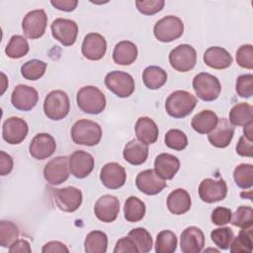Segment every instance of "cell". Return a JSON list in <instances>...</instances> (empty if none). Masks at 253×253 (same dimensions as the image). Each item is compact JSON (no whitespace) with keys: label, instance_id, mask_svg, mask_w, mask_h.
Instances as JSON below:
<instances>
[{"label":"cell","instance_id":"1","mask_svg":"<svg viewBox=\"0 0 253 253\" xmlns=\"http://www.w3.org/2000/svg\"><path fill=\"white\" fill-rule=\"evenodd\" d=\"M197 103V98L190 92L177 90L167 97L165 101V110L170 117L174 119H183L193 112Z\"/></svg>","mask_w":253,"mask_h":253},{"label":"cell","instance_id":"2","mask_svg":"<svg viewBox=\"0 0 253 253\" xmlns=\"http://www.w3.org/2000/svg\"><path fill=\"white\" fill-rule=\"evenodd\" d=\"M102 127L94 121L82 119L71 127V138L75 144L95 146L102 138Z\"/></svg>","mask_w":253,"mask_h":253},{"label":"cell","instance_id":"3","mask_svg":"<svg viewBox=\"0 0 253 253\" xmlns=\"http://www.w3.org/2000/svg\"><path fill=\"white\" fill-rule=\"evenodd\" d=\"M78 108L86 114L98 115L106 108V97L104 93L95 86H84L76 95Z\"/></svg>","mask_w":253,"mask_h":253},{"label":"cell","instance_id":"4","mask_svg":"<svg viewBox=\"0 0 253 253\" xmlns=\"http://www.w3.org/2000/svg\"><path fill=\"white\" fill-rule=\"evenodd\" d=\"M70 111V101L68 95L62 90L49 92L43 101V113L51 121L64 119Z\"/></svg>","mask_w":253,"mask_h":253},{"label":"cell","instance_id":"5","mask_svg":"<svg viewBox=\"0 0 253 253\" xmlns=\"http://www.w3.org/2000/svg\"><path fill=\"white\" fill-rule=\"evenodd\" d=\"M192 85L198 98L206 102L216 100L221 92V85L217 77L208 72L197 74L193 79Z\"/></svg>","mask_w":253,"mask_h":253},{"label":"cell","instance_id":"6","mask_svg":"<svg viewBox=\"0 0 253 253\" xmlns=\"http://www.w3.org/2000/svg\"><path fill=\"white\" fill-rule=\"evenodd\" d=\"M184 33L183 21L173 15L165 16L156 22L153 34L156 40L161 42H170L179 39Z\"/></svg>","mask_w":253,"mask_h":253},{"label":"cell","instance_id":"7","mask_svg":"<svg viewBox=\"0 0 253 253\" xmlns=\"http://www.w3.org/2000/svg\"><path fill=\"white\" fill-rule=\"evenodd\" d=\"M105 85L112 93L120 98L129 97L135 89L132 76L120 70L109 72L105 77Z\"/></svg>","mask_w":253,"mask_h":253},{"label":"cell","instance_id":"8","mask_svg":"<svg viewBox=\"0 0 253 253\" xmlns=\"http://www.w3.org/2000/svg\"><path fill=\"white\" fill-rule=\"evenodd\" d=\"M169 63L179 72L192 70L197 63L196 49L187 43L177 45L169 53Z\"/></svg>","mask_w":253,"mask_h":253},{"label":"cell","instance_id":"9","mask_svg":"<svg viewBox=\"0 0 253 253\" xmlns=\"http://www.w3.org/2000/svg\"><path fill=\"white\" fill-rule=\"evenodd\" d=\"M46 25L47 16L44 10L37 9L26 14L22 21V30L27 38L36 40L43 36Z\"/></svg>","mask_w":253,"mask_h":253},{"label":"cell","instance_id":"10","mask_svg":"<svg viewBox=\"0 0 253 253\" xmlns=\"http://www.w3.org/2000/svg\"><path fill=\"white\" fill-rule=\"evenodd\" d=\"M68 159L69 157L67 156H57L45 164L43 177L48 184L56 186L68 179L70 175Z\"/></svg>","mask_w":253,"mask_h":253},{"label":"cell","instance_id":"11","mask_svg":"<svg viewBox=\"0 0 253 253\" xmlns=\"http://www.w3.org/2000/svg\"><path fill=\"white\" fill-rule=\"evenodd\" d=\"M200 199L208 204L220 202L225 199L227 195V185L222 179H204L198 189Z\"/></svg>","mask_w":253,"mask_h":253},{"label":"cell","instance_id":"12","mask_svg":"<svg viewBox=\"0 0 253 253\" xmlns=\"http://www.w3.org/2000/svg\"><path fill=\"white\" fill-rule=\"evenodd\" d=\"M50 30L52 37L64 46H70L75 43L78 26L73 20L57 18L50 25Z\"/></svg>","mask_w":253,"mask_h":253},{"label":"cell","instance_id":"13","mask_svg":"<svg viewBox=\"0 0 253 253\" xmlns=\"http://www.w3.org/2000/svg\"><path fill=\"white\" fill-rule=\"evenodd\" d=\"M39 101L38 91L25 84L17 85L11 94V103L19 111L28 112L33 110Z\"/></svg>","mask_w":253,"mask_h":253},{"label":"cell","instance_id":"14","mask_svg":"<svg viewBox=\"0 0 253 253\" xmlns=\"http://www.w3.org/2000/svg\"><path fill=\"white\" fill-rule=\"evenodd\" d=\"M29 126L24 119L19 117L8 118L2 126V137L9 144H19L28 135Z\"/></svg>","mask_w":253,"mask_h":253},{"label":"cell","instance_id":"15","mask_svg":"<svg viewBox=\"0 0 253 253\" xmlns=\"http://www.w3.org/2000/svg\"><path fill=\"white\" fill-rule=\"evenodd\" d=\"M56 149V142L52 135L45 132L36 134L30 142V155L37 160H43L50 157Z\"/></svg>","mask_w":253,"mask_h":253},{"label":"cell","instance_id":"16","mask_svg":"<svg viewBox=\"0 0 253 253\" xmlns=\"http://www.w3.org/2000/svg\"><path fill=\"white\" fill-rule=\"evenodd\" d=\"M135 185L141 193L153 196L160 193L167 186V183L164 179L159 177L154 170L146 169L137 174Z\"/></svg>","mask_w":253,"mask_h":253},{"label":"cell","instance_id":"17","mask_svg":"<svg viewBox=\"0 0 253 253\" xmlns=\"http://www.w3.org/2000/svg\"><path fill=\"white\" fill-rule=\"evenodd\" d=\"M120 211L119 199L113 195H104L100 197L94 206V212L97 218L103 222L109 223L116 220Z\"/></svg>","mask_w":253,"mask_h":253},{"label":"cell","instance_id":"18","mask_svg":"<svg viewBox=\"0 0 253 253\" xmlns=\"http://www.w3.org/2000/svg\"><path fill=\"white\" fill-rule=\"evenodd\" d=\"M82 198V192L70 186L58 189L54 195V202L60 211L73 212L81 206Z\"/></svg>","mask_w":253,"mask_h":253},{"label":"cell","instance_id":"19","mask_svg":"<svg viewBox=\"0 0 253 253\" xmlns=\"http://www.w3.org/2000/svg\"><path fill=\"white\" fill-rule=\"evenodd\" d=\"M107 50L106 39L98 33H89L85 36L81 51L85 58L89 60H100L102 59Z\"/></svg>","mask_w":253,"mask_h":253},{"label":"cell","instance_id":"20","mask_svg":"<svg viewBox=\"0 0 253 253\" xmlns=\"http://www.w3.org/2000/svg\"><path fill=\"white\" fill-rule=\"evenodd\" d=\"M100 180L106 188L116 190L125 185L126 181V173L125 168L119 163L109 162L102 167Z\"/></svg>","mask_w":253,"mask_h":253},{"label":"cell","instance_id":"21","mask_svg":"<svg viewBox=\"0 0 253 253\" xmlns=\"http://www.w3.org/2000/svg\"><path fill=\"white\" fill-rule=\"evenodd\" d=\"M68 162L70 173L78 179L87 177L94 168V157L84 150H76L71 153Z\"/></svg>","mask_w":253,"mask_h":253},{"label":"cell","instance_id":"22","mask_svg":"<svg viewBox=\"0 0 253 253\" xmlns=\"http://www.w3.org/2000/svg\"><path fill=\"white\" fill-rule=\"evenodd\" d=\"M205 246L204 232L197 226L185 228L180 236V248L183 253H200Z\"/></svg>","mask_w":253,"mask_h":253},{"label":"cell","instance_id":"23","mask_svg":"<svg viewBox=\"0 0 253 253\" xmlns=\"http://www.w3.org/2000/svg\"><path fill=\"white\" fill-rule=\"evenodd\" d=\"M234 135V126L228 122V120L221 118L218 119V122L215 127L209 132L208 139L210 143L217 148L227 147Z\"/></svg>","mask_w":253,"mask_h":253},{"label":"cell","instance_id":"24","mask_svg":"<svg viewBox=\"0 0 253 253\" xmlns=\"http://www.w3.org/2000/svg\"><path fill=\"white\" fill-rule=\"evenodd\" d=\"M180 169V160L170 153H160L154 160V171L164 180H171Z\"/></svg>","mask_w":253,"mask_h":253},{"label":"cell","instance_id":"25","mask_svg":"<svg viewBox=\"0 0 253 253\" xmlns=\"http://www.w3.org/2000/svg\"><path fill=\"white\" fill-rule=\"evenodd\" d=\"M203 59L209 67L219 70L228 68L233 61L230 53L220 46H211L206 49Z\"/></svg>","mask_w":253,"mask_h":253},{"label":"cell","instance_id":"26","mask_svg":"<svg viewBox=\"0 0 253 253\" xmlns=\"http://www.w3.org/2000/svg\"><path fill=\"white\" fill-rule=\"evenodd\" d=\"M134 130L137 139L147 145L155 143L159 134L157 125L148 117H141L137 119Z\"/></svg>","mask_w":253,"mask_h":253},{"label":"cell","instance_id":"27","mask_svg":"<svg viewBox=\"0 0 253 253\" xmlns=\"http://www.w3.org/2000/svg\"><path fill=\"white\" fill-rule=\"evenodd\" d=\"M192 205L190 194L181 188L172 191L167 197V208L173 214L180 215L186 213Z\"/></svg>","mask_w":253,"mask_h":253},{"label":"cell","instance_id":"28","mask_svg":"<svg viewBox=\"0 0 253 253\" xmlns=\"http://www.w3.org/2000/svg\"><path fill=\"white\" fill-rule=\"evenodd\" d=\"M123 156L127 163L135 166L140 165L148 157V145L137 139H131L126 144Z\"/></svg>","mask_w":253,"mask_h":253},{"label":"cell","instance_id":"29","mask_svg":"<svg viewBox=\"0 0 253 253\" xmlns=\"http://www.w3.org/2000/svg\"><path fill=\"white\" fill-rule=\"evenodd\" d=\"M138 50L136 45L129 41H122L115 45L113 50V59L119 65H130L137 57Z\"/></svg>","mask_w":253,"mask_h":253},{"label":"cell","instance_id":"30","mask_svg":"<svg viewBox=\"0 0 253 253\" xmlns=\"http://www.w3.org/2000/svg\"><path fill=\"white\" fill-rule=\"evenodd\" d=\"M217 122L218 117L213 111L203 110L193 117L191 126L193 129L198 133L207 134L215 127Z\"/></svg>","mask_w":253,"mask_h":253},{"label":"cell","instance_id":"31","mask_svg":"<svg viewBox=\"0 0 253 253\" xmlns=\"http://www.w3.org/2000/svg\"><path fill=\"white\" fill-rule=\"evenodd\" d=\"M142 81L145 87L150 90L161 88L167 81L166 71L156 65H150L144 68L142 72Z\"/></svg>","mask_w":253,"mask_h":253},{"label":"cell","instance_id":"32","mask_svg":"<svg viewBox=\"0 0 253 253\" xmlns=\"http://www.w3.org/2000/svg\"><path fill=\"white\" fill-rule=\"evenodd\" d=\"M233 126H244L253 122V107L248 103H238L229 111V121Z\"/></svg>","mask_w":253,"mask_h":253},{"label":"cell","instance_id":"33","mask_svg":"<svg viewBox=\"0 0 253 253\" xmlns=\"http://www.w3.org/2000/svg\"><path fill=\"white\" fill-rule=\"evenodd\" d=\"M145 204L135 196H130L126 199L124 206V213L126 221L137 222L145 215Z\"/></svg>","mask_w":253,"mask_h":253},{"label":"cell","instance_id":"34","mask_svg":"<svg viewBox=\"0 0 253 253\" xmlns=\"http://www.w3.org/2000/svg\"><path fill=\"white\" fill-rule=\"evenodd\" d=\"M108 247V236L100 230L89 232L84 240V250L87 253H105Z\"/></svg>","mask_w":253,"mask_h":253},{"label":"cell","instance_id":"35","mask_svg":"<svg viewBox=\"0 0 253 253\" xmlns=\"http://www.w3.org/2000/svg\"><path fill=\"white\" fill-rule=\"evenodd\" d=\"M231 253H250L253 249L252 227L242 228L236 237H233L230 246Z\"/></svg>","mask_w":253,"mask_h":253},{"label":"cell","instance_id":"36","mask_svg":"<svg viewBox=\"0 0 253 253\" xmlns=\"http://www.w3.org/2000/svg\"><path fill=\"white\" fill-rule=\"evenodd\" d=\"M29 49L28 41L21 35H14L5 47V53L10 58L18 59L25 56L29 52Z\"/></svg>","mask_w":253,"mask_h":253},{"label":"cell","instance_id":"37","mask_svg":"<svg viewBox=\"0 0 253 253\" xmlns=\"http://www.w3.org/2000/svg\"><path fill=\"white\" fill-rule=\"evenodd\" d=\"M177 236L171 230H162L156 236V253H173L177 248Z\"/></svg>","mask_w":253,"mask_h":253},{"label":"cell","instance_id":"38","mask_svg":"<svg viewBox=\"0 0 253 253\" xmlns=\"http://www.w3.org/2000/svg\"><path fill=\"white\" fill-rule=\"evenodd\" d=\"M234 182L241 189H250L253 186V166L249 163H241L234 168Z\"/></svg>","mask_w":253,"mask_h":253},{"label":"cell","instance_id":"39","mask_svg":"<svg viewBox=\"0 0 253 253\" xmlns=\"http://www.w3.org/2000/svg\"><path fill=\"white\" fill-rule=\"evenodd\" d=\"M46 63L40 59H32L25 62L21 66V74L22 76L31 81H36L42 77L46 69Z\"/></svg>","mask_w":253,"mask_h":253},{"label":"cell","instance_id":"40","mask_svg":"<svg viewBox=\"0 0 253 253\" xmlns=\"http://www.w3.org/2000/svg\"><path fill=\"white\" fill-rule=\"evenodd\" d=\"M134 242L139 253H147L151 250L153 242L150 233L143 227L133 228L128 232V235Z\"/></svg>","mask_w":253,"mask_h":253},{"label":"cell","instance_id":"41","mask_svg":"<svg viewBox=\"0 0 253 253\" xmlns=\"http://www.w3.org/2000/svg\"><path fill=\"white\" fill-rule=\"evenodd\" d=\"M19 237L18 226L10 220L0 221V245L4 248H9Z\"/></svg>","mask_w":253,"mask_h":253},{"label":"cell","instance_id":"42","mask_svg":"<svg viewBox=\"0 0 253 253\" xmlns=\"http://www.w3.org/2000/svg\"><path fill=\"white\" fill-rule=\"evenodd\" d=\"M232 225L239 228H249L253 225V210L251 207L240 206L235 212L231 214L230 221Z\"/></svg>","mask_w":253,"mask_h":253},{"label":"cell","instance_id":"43","mask_svg":"<svg viewBox=\"0 0 253 253\" xmlns=\"http://www.w3.org/2000/svg\"><path fill=\"white\" fill-rule=\"evenodd\" d=\"M164 142L167 147L181 151L184 150L188 145V138L184 131L177 128L169 129L164 137Z\"/></svg>","mask_w":253,"mask_h":253},{"label":"cell","instance_id":"44","mask_svg":"<svg viewBox=\"0 0 253 253\" xmlns=\"http://www.w3.org/2000/svg\"><path fill=\"white\" fill-rule=\"evenodd\" d=\"M234 237V233L230 227H219L215 228L211 232V239L221 250L229 248L230 243Z\"/></svg>","mask_w":253,"mask_h":253},{"label":"cell","instance_id":"45","mask_svg":"<svg viewBox=\"0 0 253 253\" xmlns=\"http://www.w3.org/2000/svg\"><path fill=\"white\" fill-rule=\"evenodd\" d=\"M235 90L241 98H251L253 95V75L242 74L237 77Z\"/></svg>","mask_w":253,"mask_h":253},{"label":"cell","instance_id":"46","mask_svg":"<svg viewBox=\"0 0 253 253\" xmlns=\"http://www.w3.org/2000/svg\"><path fill=\"white\" fill-rule=\"evenodd\" d=\"M237 64L246 69L253 68V46L252 44H242L236 51Z\"/></svg>","mask_w":253,"mask_h":253},{"label":"cell","instance_id":"47","mask_svg":"<svg viewBox=\"0 0 253 253\" xmlns=\"http://www.w3.org/2000/svg\"><path fill=\"white\" fill-rule=\"evenodd\" d=\"M135 5L141 14L151 16L160 12L164 7L165 2L163 0H137L135 1Z\"/></svg>","mask_w":253,"mask_h":253},{"label":"cell","instance_id":"48","mask_svg":"<svg viewBox=\"0 0 253 253\" xmlns=\"http://www.w3.org/2000/svg\"><path fill=\"white\" fill-rule=\"evenodd\" d=\"M231 214H232V211L230 209L224 208V207H217L211 212V222L218 226L225 225L230 221Z\"/></svg>","mask_w":253,"mask_h":253},{"label":"cell","instance_id":"49","mask_svg":"<svg viewBox=\"0 0 253 253\" xmlns=\"http://www.w3.org/2000/svg\"><path fill=\"white\" fill-rule=\"evenodd\" d=\"M122 252H129V253H138V250L129 236L123 237L119 239L114 248V253H122Z\"/></svg>","mask_w":253,"mask_h":253},{"label":"cell","instance_id":"50","mask_svg":"<svg viewBox=\"0 0 253 253\" xmlns=\"http://www.w3.org/2000/svg\"><path fill=\"white\" fill-rule=\"evenodd\" d=\"M236 153L243 157H252L253 156L252 140H249L244 135L240 136L236 144Z\"/></svg>","mask_w":253,"mask_h":253},{"label":"cell","instance_id":"51","mask_svg":"<svg viewBox=\"0 0 253 253\" xmlns=\"http://www.w3.org/2000/svg\"><path fill=\"white\" fill-rule=\"evenodd\" d=\"M13 169V158L5 151H0V174L6 176Z\"/></svg>","mask_w":253,"mask_h":253},{"label":"cell","instance_id":"52","mask_svg":"<svg viewBox=\"0 0 253 253\" xmlns=\"http://www.w3.org/2000/svg\"><path fill=\"white\" fill-rule=\"evenodd\" d=\"M42 253H68L69 249L66 247L65 244L59 242V241H49L45 243L42 248Z\"/></svg>","mask_w":253,"mask_h":253},{"label":"cell","instance_id":"53","mask_svg":"<svg viewBox=\"0 0 253 253\" xmlns=\"http://www.w3.org/2000/svg\"><path fill=\"white\" fill-rule=\"evenodd\" d=\"M50 4L56 8L57 10L64 11V12H72L76 9L78 5L77 0H52Z\"/></svg>","mask_w":253,"mask_h":253},{"label":"cell","instance_id":"54","mask_svg":"<svg viewBox=\"0 0 253 253\" xmlns=\"http://www.w3.org/2000/svg\"><path fill=\"white\" fill-rule=\"evenodd\" d=\"M10 253H31L32 248L30 246V243L25 239H17L10 247H9Z\"/></svg>","mask_w":253,"mask_h":253},{"label":"cell","instance_id":"55","mask_svg":"<svg viewBox=\"0 0 253 253\" xmlns=\"http://www.w3.org/2000/svg\"><path fill=\"white\" fill-rule=\"evenodd\" d=\"M252 128H253V122L247 124L244 126V128H243V133H244V136L246 138H248L249 140H252Z\"/></svg>","mask_w":253,"mask_h":253}]
</instances>
